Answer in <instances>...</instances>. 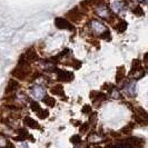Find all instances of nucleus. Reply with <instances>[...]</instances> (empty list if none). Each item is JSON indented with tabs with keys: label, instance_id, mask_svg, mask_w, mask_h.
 <instances>
[{
	"label": "nucleus",
	"instance_id": "1",
	"mask_svg": "<svg viewBox=\"0 0 148 148\" xmlns=\"http://www.w3.org/2000/svg\"><path fill=\"white\" fill-rule=\"evenodd\" d=\"M145 141L138 137H128L127 139L120 140L114 147L115 148H141L144 147Z\"/></svg>",
	"mask_w": 148,
	"mask_h": 148
},
{
	"label": "nucleus",
	"instance_id": "2",
	"mask_svg": "<svg viewBox=\"0 0 148 148\" xmlns=\"http://www.w3.org/2000/svg\"><path fill=\"white\" fill-rule=\"evenodd\" d=\"M55 26L58 28V29H67V30H74V26L68 21L65 18H61V17H57L55 19Z\"/></svg>",
	"mask_w": 148,
	"mask_h": 148
},
{
	"label": "nucleus",
	"instance_id": "3",
	"mask_svg": "<svg viewBox=\"0 0 148 148\" xmlns=\"http://www.w3.org/2000/svg\"><path fill=\"white\" fill-rule=\"evenodd\" d=\"M57 78L59 82H71L74 79V74L67 70H57Z\"/></svg>",
	"mask_w": 148,
	"mask_h": 148
},
{
	"label": "nucleus",
	"instance_id": "4",
	"mask_svg": "<svg viewBox=\"0 0 148 148\" xmlns=\"http://www.w3.org/2000/svg\"><path fill=\"white\" fill-rule=\"evenodd\" d=\"M18 87H19L18 82H16L15 79H10V80L8 82L7 87H6V94H11V92H14V91H16V90L18 89Z\"/></svg>",
	"mask_w": 148,
	"mask_h": 148
},
{
	"label": "nucleus",
	"instance_id": "5",
	"mask_svg": "<svg viewBox=\"0 0 148 148\" xmlns=\"http://www.w3.org/2000/svg\"><path fill=\"white\" fill-rule=\"evenodd\" d=\"M23 124H25L27 127H29V128H34V129L39 128L38 123L35 120V119L31 118V117H25V119H23Z\"/></svg>",
	"mask_w": 148,
	"mask_h": 148
},
{
	"label": "nucleus",
	"instance_id": "6",
	"mask_svg": "<svg viewBox=\"0 0 148 148\" xmlns=\"http://www.w3.org/2000/svg\"><path fill=\"white\" fill-rule=\"evenodd\" d=\"M25 58H26V60H28V61H32V60H36L37 59V53H36V51L31 48V49H29L28 51L26 52V55H25Z\"/></svg>",
	"mask_w": 148,
	"mask_h": 148
},
{
	"label": "nucleus",
	"instance_id": "7",
	"mask_svg": "<svg viewBox=\"0 0 148 148\" xmlns=\"http://www.w3.org/2000/svg\"><path fill=\"white\" fill-rule=\"evenodd\" d=\"M18 137H16V140H25L26 138H27V136H28V132L25 129V128H20V129H18Z\"/></svg>",
	"mask_w": 148,
	"mask_h": 148
},
{
	"label": "nucleus",
	"instance_id": "8",
	"mask_svg": "<svg viewBox=\"0 0 148 148\" xmlns=\"http://www.w3.org/2000/svg\"><path fill=\"white\" fill-rule=\"evenodd\" d=\"M125 75H126V70H125V67L121 66L118 68V70H117V75H116V82H119L124 77H125Z\"/></svg>",
	"mask_w": 148,
	"mask_h": 148
},
{
	"label": "nucleus",
	"instance_id": "9",
	"mask_svg": "<svg viewBox=\"0 0 148 148\" xmlns=\"http://www.w3.org/2000/svg\"><path fill=\"white\" fill-rule=\"evenodd\" d=\"M50 91H51L53 95H58V96H62V95H64V88H62V86H61V85L53 86Z\"/></svg>",
	"mask_w": 148,
	"mask_h": 148
},
{
	"label": "nucleus",
	"instance_id": "10",
	"mask_svg": "<svg viewBox=\"0 0 148 148\" xmlns=\"http://www.w3.org/2000/svg\"><path fill=\"white\" fill-rule=\"evenodd\" d=\"M12 75H14L15 77H18L19 79H23V78H25V75H26V73L22 70L21 67L18 66V68H16L15 70L12 71Z\"/></svg>",
	"mask_w": 148,
	"mask_h": 148
},
{
	"label": "nucleus",
	"instance_id": "11",
	"mask_svg": "<svg viewBox=\"0 0 148 148\" xmlns=\"http://www.w3.org/2000/svg\"><path fill=\"white\" fill-rule=\"evenodd\" d=\"M127 26H128V25H127V22L125 21V20H120V21L116 25L115 28H116V30H117L118 32H124V31L127 29Z\"/></svg>",
	"mask_w": 148,
	"mask_h": 148
},
{
	"label": "nucleus",
	"instance_id": "12",
	"mask_svg": "<svg viewBox=\"0 0 148 148\" xmlns=\"http://www.w3.org/2000/svg\"><path fill=\"white\" fill-rule=\"evenodd\" d=\"M42 101H44L47 106H49V107H53V106L56 105V100L50 96H45L44 98H42Z\"/></svg>",
	"mask_w": 148,
	"mask_h": 148
},
{
	"label": "nucleus",
	"instance_id": "13",
	"mask_svg": "<svg viewBox=\"0 0 148 148\" xmlns=\"http://www.w3.org/2000/svg\"><path fill=\"white\" fill-rule=\"evenodd\" d=\"M140 69V61L138 59H135L133 61V66H132V70H130V74H135L137 70Z\"/></svg>",
	"mask_w": 148,
	"mask_h": 148
},
{
	"label": "nucleus",
	"instance_id": "14",
	"mask_svg": "<svg viewBox=\"0 0 148 148\" xmlns=\"http://www.w3.org/2000/svg\"><path fill=\"white\" fill-rule=\"evenodd\" d=\"M37 116L40 119H45L49 116V111L48 110H44V109H40V110L37 112Z\"/></svg>",
	"mask_w": 148,
	"mask_h": 148
},
{
	"label": "nucleus",
	"instance_id": "15",
	"mask_svg": "<svg viewBox=\"0 0 148 148\" xmlns=\"http://www.w3.org/2000/svg\"><path fill=\"white\" fill-rule=\"evenodd\" d=\"M133 14L136 16H139V17H141V16H144V10L141 9L140 6H137V7H135L133 9Z\"/></svg>",
	"mask_w": 148,
	"mask_h": 148
},
{
	"label": "nucleus",
	"instance_id": "16",
	"mask_svg": "<svg viewBox=\"0 0 148 148\" xmlns=\"http://www.w3.org/2000/svg\"><path fill=\"white\" fill-rule=\"evenodd\" d=\"M30 108H31V110L35 111V112H38V111L41 109V108H40V105L38 104L37 101H32V103L30 104Z\"/></svg>",
	"mask_w": 148,
	"mask_h": 148
},
{
	"label": "nucleus",
	"instance_id": "17",
	"mask_svg": "<svg viewBox=\"0 0 148 148\" xmlns=\"http://www.w3.org/2000/svg\"><path fill=\"white\" fill-rule=\"evenodd\" d=\"M70 141H71L73 144H79V143L82 141V138H80V136L75 135V136H73V137L70 138Z\"/></svg>",
	"mask_w": 148,
	"mask_h": 148
},
{
	"label": "nucleus",
	"instance_id": "18",
	"mask_svg": "<svg viewBox=\"0 0 148 148\" xmlns=\"http://www.w3.org/2000/svg\"><path fill=\"white\" fill-rule=\"evenodd\" d=\"M101 38L105 39V40H110V31L109 30H106L104 34H101Z\"/></svg>",
	"mask_w": 148,
	"mask_h": 148
},
{
	"label": "nucleus",
	"instance_id": "19",
	"mask_svg": "<svg viewBox=\"0 0 148 148\" xmlns=\"http://www.w3.org/2000/svg\"><path fill=\"white\" fill-rule=\"evenodd\" d=\"M82 111L84 112V114H89V112L91 111V107H90L89 105H85V106L82 107Z\"/></svg>",
	"mask_w": 148,
	"mask_h": 148
},
{
	"label": "nucleus",
	"instance_id": "20",
	"mask_svg": "<svg viewBox=\"0 0 148 148\" xmlns=\"http://www.w3.org/2000/svg\"><path fill=\"white\" fill-rule=\"evenodd\" d=\"M132 130H133V125H129V126L124 127V129H123V133H124V134H128V133H130Z\"/></svg>",
	"mask_w": 148,
	"mask_h": 148
},
{
	"label": "nucleus",
	"instance_id": "21",
	"mask_svg": "<svg viewBox=\"0 0 148 148\" xmlns=\"http://www.w3.org/2000/svg\"><path fill=\"white\" fill-rule=\"evenodd\" d=\"M87 129H88V124L86 123V124H84L82 126V128H80V133H86Z\"/></svg>",
	"mask_w": 148,
	"mask_h": 148
},
{
	"label": "nucleus",
	"instance_id": "22",
	"mask_svg": "<svg viewBox=\"0 0 148 148\" xmlns=\"http://www.w3.org/2000/svg\"><path fill=\"white\" fill-rule=\"evenodd\" d=\"M144 62H145V65L148 67V53H146L145 57H144Z\"/></svg>",
	"mask_w": 148,
	"mask_h": 148
},
{
	"label": "nucleus",
	"instance_id": "23",
	"mask_svg": "<svg viewBox=\"0 0 148 148\" xmlns=\"http://www.w3.org/2000/svg\"><path fill=\"white\" fill-rule=\"evenodd\" d=\"M7 146H8L7 148H15V147H14V145H12V144H10V143H8Z\"/></svg>",
	"mask_w": 148,
	"mask_h": 148
}]
</instances>
